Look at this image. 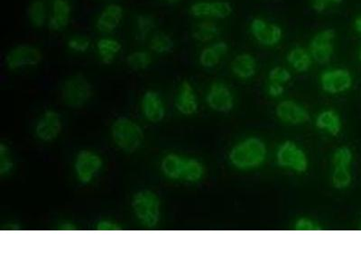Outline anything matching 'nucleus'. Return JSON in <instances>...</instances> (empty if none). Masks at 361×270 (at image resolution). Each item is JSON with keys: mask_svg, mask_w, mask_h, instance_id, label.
I'll list each match as a JSON object with an SVG mask.
<instances>
[{"mask_svg": "<svg viewBox=\"0 0 361 270\" xmlns=\"http://www.w3.org/2000/svg\"><path fill=\"white\" fill-rule=\"evenodd\" d=\"M265 143L258 137H249L236 144L230 150L229 160L240 170H251L262 166L266 159Z\"/></svg>", "mask_w": 361, "mask_h": 270, "instance_id": "1", "label": "nucleus"}, {"mask_svg": "<svg viewBox=\"0 0 361 270\" xmlns=\"http://www.w3.org/2000/svg\"><path fill=\"white\" fill-rule=\"evenodd\" d=\"M134 215L139 223L147 228L158 226L160 218L161 200L151 190H141L132 199Z\"/></svg>", "mask_w": 361, "mask_h": 270, "instance_id": "2", "label": "nucleus"}, {"mask_svg": "<svg viewBox=\"0 0 361 270\" xmlns=\"http://www.w3.org/2000/svg\"><path fill=\"white\" fill-rule=\"evenodd\" d=\"M113 141L127 152H134L141 146L143 132L141 127L129 118L116 119L112 127Z\"/></svg>", "mask_w": 361, "mask_h": 270, "instance_id": "3", "label": "nucleus"}, {"mask_svg": "<svg viewBox=\"0 0 361 270\" xmlns=\"http://www.w3.org/2000/svg\"><path fill=\"white\" fill-rule=\"evenodd\" d=\"M61 93L62 101L66 106L73 108L82 107L92 98V84L82 74H76L64 82Z\"/></svg>", "mask_w": 361, "mask_h": 270, "instance_id": "4", "label": "nucleus"}, {"mask_svg": "<svg viewBox=\"0 0 361 270\" xmlns=\"http://www.w3.org/2000/svg\"><path fill=\"white\" fill-rule=\"evenodd\" d=\"M277 161L284 169L297 173L306 172L309 167L308 157L299 145L286 141L278 147Z\"/></svg>", "mask_w": 361, "mask_h": 270, "instance_id": "5", "label": "nucleus"}, {"mask_svg": "<svg viewBox=\"0 0 361 270\" xmlns=\"http://www.w3.org/2000/svg\"><path fill=\"white\" fill-rule=\"evenodd\" d=\"M42 54L39 48L30 44H20L12 48L5 57L8 69L16 70L34 67L42 62Z\"/></svg>", "mask_w": 361, "mask_h": 270, "instance_id": "6", "label": "nucleus"}, {"mask_svg": "<svg viewBox=\"0 0 361 270\" xmlns=\"http://www.w3.org/2000/svg\"><path fill=\"white\" fill-rule=\"evenodd\" d=\"M103 167L101 156L92 150H82L76 156L75 170L77 180L89 184Z\"/></svg>", "mask_w": 361, "mask_h": 270, "instance_id": "7", "label": "nucleus"}, {"mask_svg": "<svg viewBox=\"0 0 361 270\" xmlns=\"http://www.w3.org/2000/svg\"><path fill=\"white\" fill-rule=\"evenodd\" d=\"M232 4L224 0H203L193 3L190 13L197 18L225 19L232 15Z\"/></svg>", "mask_w": 361, "mask_h": 270, "instance_id": "8", "label": "nucleus"}, {"mask_svg": "<svg viewBox=\"0 0 361 270\" xmlns=\"http://www.w3.org/2000/svg\"><path fill=\"white\" fill-rule=\"evenodd\" d=\"M336 33L332 28H327L317 33L310 42L309 51L312 59L318 64H327L331 61L334 52V40Z\"/></svg>", "mask_w": 361, "mask_h": 270, "instance_id": "9", "label": "nucleus"}, {"mask_svg": "<svg viewBox=\"0 0 361 270\" xmlns=\"http://www.w3.org/2000/svg\"><path fill=\"white\" fill-rule=\"evenodd\" d=\"M320 82L324 92L336 95L351 89L353 79L348 70L337 68L323 72Z\"/></svg>", "mask_w": 361, "mask_h": 270, "instance_id": "10", "label": "nucleus"}, {"mask_svg": "<svg viewBox=\"0 0 361 270\" xmlns=\"http://www.w3.org/2000/svg\"><path fill=\"white\" fill-rule=\"evenodd\" d=\"M250 32L256 41L266 47L275 46L283 38V30L279 25L269 23L262 18L252 20Z\"/></svg>", "mask_w": 361, "mask_h": 270, "instance_id": "11", "label": "nucleus"}, {"mask_svg": "<svg viewBox=\"0 0 361 270\" xmlns=\"http://www.w3.org/2000/svg\"><path fill=\"white\" fill-rule=\"evenodd\" d=\"M208 106L217 112L227 113L234 107L232 90L223 82H213L206 96Z\"/></svg>", "mask_w": 361, "mask_h": 270, "instance_id": "12", "label": "nucleus"}, {"mask_svg": "<svg viewBox=\"0 0 361 270\" xmlns=\"http://www.w3.org/2000/svg\"><path fill=\"white\" fill-rule=\"evenodd\" d=\"M278 119L289 126H300L310 119L308 110L294 100H285L278 104L275 110Z\"/></svg>", "mask_w": 361, "mask_h": 270, "instance_id": "13", "label": "nucleus"}, {"mask_svg": "<svg viewBox=\"0 0 361 270\" xmlns=\"http://www.w3.org/2000/svg\"><path fill=\"white\" fill-rule=\"evenodd\" d=\"M124 10L121 5L112 3L99 13L96 20V28L99 32L110 33L118 29L123 20Z\"/></svg>", "mask_w": 361, "mask_h": 270, "instance_id": "14", "label": "nucleus"}, {"mask_svg": "<svg viewBox=\"0 0 361 270\" xmlns=\"http://www.w3.org/2000/svg\"><path fill=\"white\" fill-rule=\"evenodd\" d=\"M62 130V120L58 113L45 111L36 127V136L42 141L55 140Z\"/></svg>", "mask_w": 361, "mask_h": 270, "instance_id": "15", "label": "nucleus"}, {"mask_svg": "<svg viewBox=\"0 0 361 270\" xmlns=\"http://www.w3.org/2000/svg\"><path fill=\"white\" fill-rule=\"evenodd\" d=\"M142 113L145 118L151 123H158L163 120L166 108L160 95L153 90L147 91L141 101Z\"/></svg>", "mask_w": 361, "mask_h": 270, "instance_id": "16", "label": "nucleus"}, {"mask_svg": "<svg viewBox=\"0 0 361 270\" xmlns=\"http://www.w3.org/2000/svg\"><path fill=\"white\" fill-rule=\"evenodd\" d=\"M72 18V7L68 0H53L52 16L48 22V27L53 32H61L67 28Z\"/></svg>", "mask_w": 361, "mask_h": 270, "instance_id": "17", "label": "nucleus"}, {"mask_svg": "<svg viewBox=\"0 0 361 270\" xmlns=\"http://www.w3.org/2000/svg\"><path fill=\"white\" fill-rule=\"evenodd\" d=\"M175 107L184 116L193 115L198 110L197 96L189 81H184L179 87Z\"/></svg>", "mask_w": 361, "mask_h": 270, "instance_id": "18", "label": "nucleus"}, {"mask_svg": "<svg viewBox=\"0 0 361 270\" xmlns=\"http://www.w3.org/2000/svg\"><path fill=\"white\" fill-rule=\"evenodd\" d=\"M229 52V45L223 41H219L201 50L199 62L203 68L212 69L220 64L223 57Z\"/></svg>", "mask_w": 361, "mask_h": 270, "instance_id": "19", "label": "nucleus"}, {"mask_svg": "<svg viewBox=\"0 0 361 270\" xmlns=\"http://www.w3.org/2000/svg\"><path fill=\"white\" fill-rule=\"evenodd\" d=\"M232 72L237 78L249 79L257 72V61L249 53H240L232 62Z\"/></svg>", "mask_w": 361, "mask_h": 270, "instance_id": "20", "label": "nucleus"}, {"mask_svg": "<svg viewBox=\"0 0 361 270\" xmlns=\"http://www.w3.org/2000/svg\"><path fill=\"white\" fill-rule=\"evenodd\" d=\"M184 162L186 158L175 153H169L162 161V172L169 180H183Z\"/></svg>", "mask_w": 361, "mask_h": 270, "instance_id": "21", "label": "nucleus"}, {"mask_svg": "<svg viewBox=\"0 0 361 270\" xmlns=\"http://www.w3.org/2000/svg\"><path fill=\"white\" fill-rule=\"evenodd\" d=\"M318 129L323 130L332 136H337L342 131V120L339 113L334 110H324L315 120Z\"/></svg>", "mask_w": 361, "mask_h": 270, "instance_id": "22", "label": "nucleus"}, {"mask_svg": "<svg viewBox=\"0 0 361 270\" xmlns=\"http://www.w3.org/2000/svg\"><path fill=\"white\" fill-rule=\"evenodd\" d=\"M121 42L110 37H104L97 42V51H98L99 59L104 64H112L118 54L121 53Z\"/></svg>", "mask_w": 361, "mask_h": 270, "instance_id": "23", "label": "nucleus"}, {"mask_svg": "<svg viewBox=\"0 0 361 270\" xmlns=\"http://www.w3.org/2000/svg\"><path fill=\"white\" fill-rule=\"evenodd\" d=\"M287 62L292 69L297 72H306L310 69L312 64V57L310 51L306 48L297 46L292 48L287 53Z\"/></svg>", "mask_w": 361, "mask_h": 270, "instance_id": "24", "label": "nucleus"}, {"mask_svg": "<svg viewBox=\"0 0 361 270\" xmlns=\"http://www.w3.org/2000/svg\"><path fill=\"white\" fill-rule=\"evenodd\" d=\"M220 33V29L212 22H201L192 30V38L200 42H209L214 40Z\"/></svg>", "mask_w": 361, "mask_h": 270, "instance_id": "25", "label": "nucleus"}, {"mask_svg": "<svg viewBox=\"0 0 361 270\" xmlns=\"http://www.w3.org/2000/svg\"><path fill=\"white\" fill-rule=\"evenodd\" d=\"M204 176V167L203 163L197 159L186 158L184 162L183 180L189 183H197L203 180Z\"/></svg>", "mask_w": 361, "mask_h": 270, "instance_id": "26", "label": "nucleus"}, {"mask_svg": "<svg viewBox=\"0 0 361 270\" xmlns=\"http://www.w3.org/2000/svg\"><path fill=\"white\" fill-rule=\"evenodd\" d=\"M150 49L158 54L171 53L175 48V42L171 36L164 32L155 33L150 41Z\"/></svg>", "mask_w": 361, "mask_h": 270, "instance_id": "27", "label": "nucleus"}, {"mask_svg": "<svg viewBox=\"0 0 361 270\" xmlns=\"http://www.w3.org/2000/svg\"><path fill=\"white\" fill-rule=\"evenodd\" d=\"M27 16L30 24L35 28L44 27L47 12H45V3L41 0H34L27 8Z\"/></svg>", "mask_w": 361, "mask_h": 270, "instance_id": "28", "label": "nucleus"}, {"mask_svg": "<svg viewBox=\"0 0 361 270\" xmlns=\"http://www.w3.org/2000/svg\"><path fill=\"white\" fill-rule=\"evenodd\" d=\"M127 64L132 70H147L152 64V57L146 51H135L127 55Z\"/></svg>", "mask_w": 361, "mask_h": 270, "instance_id": "29", "label": "nucleus"}, {"mask_svg": "<svg viewBox=\"0 0 361 270\" xmlns=\"http://www.w3.org/2000/svg\"><path fill=\"white\" fill-rule=\"evenodd\" d=\"M352 176L351 167H334L332 174V182L337 189H346L351 186Z\"/></svg>", "mask_w": 361, "mask_h": 270, "instance_id": "30", "label": "nucleus"}, {"mask_svg": "<svg viewBox=\"0 0 361 270\" xmlns=\"http://www.w3.org/2000/svg\"><path fill=\"white\" fill-rule=\"evenodd\" d=\"M155 21L153 16L147 15V14H141V15L136 16V37L138 39H146L155 29Z\"/></svg>", "mask_w": 361, "mask_h": 270, "instance_id": "31", "label": "nucleus"}, {"mask_svg": "<svg viewBox=\"0 0 361 270\" xmlns=\"http://www.w3.org/2000/svg\"><path fill=\"white\" fill-rule=\"evenodd\" d=\"M353 154L351 150L348 147H340L332 154V167H351Z\"/></svg>", "mask_w": 361, "mask_h": 270, "instance_id": "32", "label": "nucleus"}, {"mask_svg": "<svg viewBox=\"0 0 361 270\" xmlns=\"http://www.w3.org/2000/svg\"><path fill=\"white\" fill-rule=\"evenodd\" d=\"M92 42L85 36H73L67 42V46L73 53H84L90 50Z\"/></svg>", "mask_w": 361, "mask_h": 270, "instance_id": "33", "label": "nucleus"}, {"mask_svg": "<svg viewBox=\"0 0 361 270\" xmlns=\"http://www.w3.org/2000/svg\"><path fill=\"white\" fill-rule=\"evenodd\" d=\"M14 162L10 150L5 144L0 145V175L5 176L12 172Z\"/></svg>", "mask_w": 361, "mask_h": 270, "instance_id": "34", "label": "nucleus"}, {"mask_svg": "<svg viewBox=\"0 0 361 270\" xmlns=\"http://www.w3.org/2000/svg\"><path fill=\"white\" fill-rule=\"evenodd\" d=\"M291 78V73L284 67L273 68L269 74V81L282 85H285L287 82L290 81Z\"/></svg>", "mask_w": 361, "mask_h": 270, "instance_id": "35", "label": "nucleus"}, {"mask_svg": "<svg viewBox=\"0 0 361 270\" xmlns=\"http://www.w3.org/2000/svg\"><path fill=\"white\" fill-rule=\"evenodd\" d=\"M295 230L299 232L318 231L320 227L315 221L307 217L299 218L295 223Z\"/></svg>", "mask_w": 361, "mask_h": 270, "instance_id": "36", "label": "nucleus"}, {"mask_svg": "<svg viewBox=\"0 0 361 270\" xmlns=\"http://www.w3.org/2000/svg\"><path fill=\"white\" fill-rule=\"evenodd\" d=\"M344 0H312V8L316 13H323L331 5L342 4Z\"/></svg>", "mask_w": 361, "mask_h": 270, "instance_id": "37", "label": "nucleus"}, {"mask_svg": "<svg viewBox=\"0 0 361 270\" xmlns=\"http://www.w3.org/2000/svg\"><path fill=\"white\" fill-rule=\"evenodd\" d=\"M284 92H285L284 85L269 81V84L267 85V94L269 96L274 98H279Z\"/></svg>", "mask_w": 361, "mask_h": 270, "instance_id": "38", "label": "nucleus"}, {"mask_svg": "<svg viewBox=\"0 0 361 270\" xmlns=\"http://www.w3.org/2000/svg\"><path fill=\"white\" fill-rule=\"evenodd\" d=\"M97 230L98 231H119L121 230V227L118 226L114 221L110 220H101L99 221L98 226H97Z\"/></svg>", "mask_w": 361, "mask_h": 270, "instance_id": "39", "label": "nucleus"}, {"mask_svg": "<svg viewBox=\"0 0 361 270\" xmlns=\"http://www.w3.org/2000/svg\"><path fill=\"white\" fill-rule=\"evenodd\" d=\"M354 28L355 30H356L357 32L359 33L360 35H361V16H358V18L355 19Z\"/></svg>", "mask_w": 361, "mask_h": 270, "instance_id": "40", "label": "nucleus"}, {"mask_svg": "<svg viewBox=\"0 0 361 270\" xmlns=\"http://www.w3.org/2000/svg\"><path fill=\"white\" fill-rule=\"evenodd\" d=\"M162 1L169 3V4H177L181 0H162Z\"/></svg>", "mask_w": 361, "mask_h": 270, "instance_id": "41", "label": "nucleus"}, {"mask_svg": "<svg viewBox=\"0 0 361 270\" xmlns=\"http://www.w3.org/2000/svg\"><path fill=\"white\" fill-rule=\"evenodd\" d=\"M359 59L361 62V48H360V53H359Z\"/></svg>", "mask_w": 361, "mask_h": 270, "instance_id": "42", "label": "nucleus"}]
</instances>
